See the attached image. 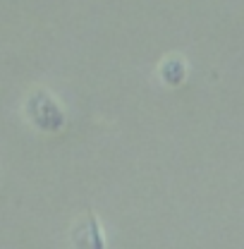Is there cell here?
Here are the masks:
<instances>
[{"label": "cell", "instance_id": "3", "mask_svg": "<svg viewBox=\"0 0 244 249\" xmlns=\"http://www.w3.org/2000/svg\"><path fill=\"white\" fill-rule=\"evenodd\" d=\"M158 79L165 87H180L187 79V60L182 55H168L158 67Z\"/></svg>", "mask_w": 244, "mask_h": 249}, {"label": "cell", "instance_id": "2", "mask_svg": "<svg viewBox=\"0 0 244 249\" xmlns=\"http://www.w3.org/2000/svg\"><path fill=\"white\" fill-rule=\"evenodd\" d=\"M72 245L74 247H89V249H103L105 237L101 230V223L96 216L79 218L72 228Z\"/></svg>", "mask_w": 244, "mask_h": 249}, {"label": "cell", "instance_id": "1", "mask_svg": "<svg viewBox=\"0 0 244 249\" xmlns=\"http://www.w3.org/2000/svg\"><path fill=\"white\" fill-rule=\"evenodd\" d=\"M24 118L38 132L55 134L65 127V110L60 101L46 89H31L24 98Z\"/></svg>", "mask_w": 244, "mask_h": 249}]
</instances>
